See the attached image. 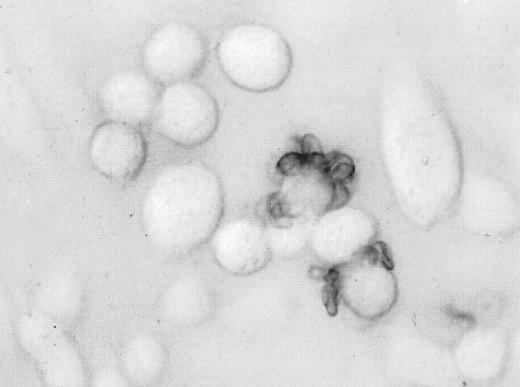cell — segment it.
<instances>
[{
  "mask_svg": "<svg viewBox=\"0 0 520 387\" xmlns=\"http://www.w3.org/2000/svg\"><path fill=\"white\" fill-rule=\"evenodd\" d=\"M89 156L94 167L105 177L130 181L140 173L147 143L140 128L108 120L98 125L90 139Z\"/></svg>",
  "mask_w": 520,
  "mask_h": 387,
  "instance_id": "5b68a950",
  "label": "cell"
},
{
  "mask_svg": "<svg viewBox=\"0 0 520 387\" xmlns=\"http://www.w3.org/2000/svg\"><path fill=\"white\" fill-rule=\"evenodd\" d=\"M326 285L323 289V301L330 315L337 312V294L339 272L337 269H331L325 277Z\"/></svg>",
  "mask_w": 520,
  "mask_h": 387,
  "instance_id": "52a82bcc",
  "label": "cell"
},
{
  "mask_svg": "<svg viewBox=\"0 0 520 387\" xmlns=\"http://www.w3.org/2000/svg\"><path fill=\"white\" fill-rule=\"evenodd\" d=\"M162 91L146 73L128 70L110 76L98 100L108 120L140 127L152 122Z\"/></svg>",
  "mask_w": 520,
  "mask_h": 387,
  "instance_id": "8992f818",
  "label": "cell"
},
{
  "mask_svg": "<svg viewBox=\"0 0 520 387\" xmlns=\"http://www.w3.org/2000/svg\"><path fill=\"white\" fill-rule=\"evenodd\" d=\"M220 68L239 88L251 92L277 89L289 75L292 56L284 37L263 24H239L217 45Z\"/></svg>",
  "mask_w": 520,
  "mask_h": 387,
  "instance_id": "7a4b0ae2",
  "label": "cell"
},
{
  "mask_svg": "<svg viewBox=\"0 0 520 387\" xmlns=\"http://www.w3.org/2000/svg\"><path fill=\"white\" fill-rule=\"evenodd\" d=\"M207 43L186 23H167L155 30L142 49L145 73L159 85L190 81L203 68Z\"/></svg>",
  "mask_w": 520,
  "mask_h": 387,
  "instance_id": "277c9868",
  "label": "cell"
},
{
  "mask_svg": "<svg viewBox=\"0 0 520 387\" xmlns=\"http://www.w3.org/2000/svg\"><path fill=\"white\" fill-rule=\"evenodd\" d=\"M223 212L218 177L203 163L185 161L162 169L142 205L148 235L171 251L189 250L216 228Z\"/></svg>",
  "mask_w": 520,
  "mask_h": 387,
  "instance_id": "6da1fadb",
  "label": "cell"
},
{
  "mask_svg": "<svg viewBox=\"0 0 520 387\" xmlns=\"http://www.w3.org/2000/svg\"><path fill=\"white\" fill-rule=\"evenodd\" d=\"M157 132L183 147L207 142L219 125L215 98L203 86L187 81L166 86L152 120Z\"/></svg>",
  "mask_w": 520,
  "mask_h": 387,
  "instance_id": "3957f363",
  "label": "cell"
}]
</instances>
